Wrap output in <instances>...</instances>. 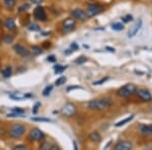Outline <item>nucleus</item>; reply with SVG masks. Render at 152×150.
Instances as JSON below:
<instances>
[{"label": "nucleus", "mask_w": 152, "mask_h": 150, "mask_svg": "<svg viewBox=\"0 0 152 150\" xmlns=\"http://www.w3.org/2000/svg\"><path fill=\"white\" fill-rule=\"evenodd\" d=\"M13 50L15 51L16 54H18L19 56H23V57H26L28 55V51L19 44H16V45L13 46Z\"/></svg>", "instance_id": "ddd939ff"}, {"label": "nucleus", "mask_w": 152, "mask_h": 150, "mask_svg": "<svg viewBox=\"0 0 152 150\" xmlns=\"http://www.w3.org/2000/svg\"><path fill=\"white\" fill-rule=\"evenodd\" d=\"M140 131L144 136H152V125H142Z\"/></svg>", "instance_id": "4468645a"}, {"label": "nucleus", "mask_w": 152, "mask_h": 150, "mask_svg": "<svg viewBox=\"0 0 152 150\" xmlns=\"http://www.w3.org/2000/svg\"><path fill=\"white\" fill-rule=\"evenodd\" d=\"M11 110L13 113H18V114H24V110L23 109H20V108H13V109H11Z\"/></svg>", "instance_id": "c756f323"}, {"label": "nucleus", "mask_w": 152, "mask_h": 150, "mask_svg": "<svg viewBox=\"0 0 152 150\" xmlns=\"http://www.w3.org/2000/svg\"><path fill=\"white\" fill-rule=\"evenodd\" d=\"M86 60H87L86 57H84V56H80V57H78L75 60V63L76 64H82V63L86 62Z\"/></svg>", "instance_id": "c85d7f7f"}, {"label": "nucleus", "mask_w": 152, "mask_h": 150, "mask_svg": "<svg viewBox=\"0 0 152 150\" xmlns=\"http://www.w3.org/2000/svg\"><path fill=\"white\" fill-rule=\"evenodd\" d=\"M80 88H81L80 86H69L67 88V91H70L71 89H80Z\"/></svg>", "instance_id": "ea45409f"}, {"label": "nucleus", "mask_w": 152, "mask_h": 150, "mask_svg": "<svg viewBox=\"0 0 152 150\" xmlns=\"http://www.w3.org/2000/svg\"><path fill=\"white\" fill-rule=\"evenodd\" d=\"M2 42H3L4 44H11L12 42H13V37L11 35H5L2 38Z\"/></svg>", "instance_id": "412c9836"}, {"label": "nucleus", "mask_w": 152, "mask_h": 150, "mask_svg": "<svg viewBox=\"0 0 152 150\" xmlns=\"http://www.w3.org/2000/svg\"><path fill=\"white\" fill-rule=\"evenodd\" d=\"M136 93L138 94V97L141 98V100H145V102H150L152 100V95L151 93L146 89H137Z\"/></svg>", "instance_id": "1a4fd4ad"}, {"label": "nucleus", "mask_w": 152, "mask_h": 150, "mask_svg": "<svg viewBox=\"0 0 152 150\" xmlns=\"http://www.w3.org/2000/svg\"><path fill=\"white\" fill-rule=\"evenodd\" d=\"M6 135V131L2 127H0V138H3Z\"/></svg>", "instance_id": "f704fd0d"}, {"label": "nucleus", "mask_w": 152, "mask_h": 150, "mask_svg": "<svg viewBox=\"0 0 152 150\" xmlns=\"http://www.w3.org/2000/svg\"><path fill=\"white\" fill-rule=\"evenodd\" d=\"M75 26V21L72 18H67L66 20L63 23V31L64 33H69L72 31Z\"/></svg>", "instance_id": "9d476101"}, {"label": "nucleus", "mask_w": 152, "mask_h": 150, "mask_svg": "<svg viewBox=\"0 0 152 150\" xmlns=\"http://www.w3.org/2000/svg\"><path fill=\"white\" fill-rule=\"evenodd\" d=\"M71 15L73 16V18L78 19V20H85L87 18V14L85 11L81 10V9H74L71 11Z\"/></svg>", "instance_id": "6e6552de"}, {"label": "nucleus", "mask_w": 152, "mask_h": 150, "mask_svg": "<svg viewBox=\"0 0 152 150\" xmlns=\"http://www.w3.org/2000/svg\"><path fill=\"white\" fill-rule=\"evenodd\" d=\"M137 87L132 83H128V84L124 85L118 90V95L122 97H128L130 95H133L134 93H136Z\"/></svg>", "instance_id": "7ed1b4c3"}, {"label": "nucleus", "mask_w": 152, "mask_h": 150, "mask_svg": "<svg viewBox=\"0 0 152 150\" xmlns=\"http://www.w3.org/2000/svg\"><path fill=\"white\" fill-rule=\"evenodd\" d=\"M52 89H53V86L52 85H49V86H47L44 89V91H43V95H45V97H47V95H49L51 93V91H52Z\"/></svg>", "instance_id": "cd10ccee"}, {"label": "nucleus", "mask_w": 152, "mask_h": 150, "mask_svg": "<svg viewBox=\"0 0 152 150\" xmlns=\"http://www.w3.org/2000/svg\"><path fill=\"white\" fill-rule=\"evenodd\" d=\"M107 79H109V77H104V78H102V79H100L99 81H95V82H94V85H99V84H102V83L105 82Z\"/></svg>", "instance_id": "2f4dec72"}, {"label": "nucleus", "mask_w": 152, "mask_h": 150, "mask_svg": "<svg viewBox=\"0 0 152 150\" xmlns=\"http://www.w3.org/2000/svg\"><path fill=\"white\" fill-rule=\"evenodd\" d=\"M29 7V5L28 4H26V5H23V6H20L18 8V12H23V11H26V9H28Z\"/></svg>", "instance_id": "72a5a7b5"}, {"label": "nucleus", "mask_w": 152, "mask_h": 150, "mask_svg": "<svg viewBox=\"0 0 152 150\" xmlns=\"http://www.w3.org/2000/svg\"><path fill=\"white\" fill-rule=\"evenodd\" d=\"M134 119V116H130V117H128V118H126V119H124V120H122V121H120V122H118L115 126L116 127H121V126H123V125H125V124H127L128 122H130V121H132V120Z\"/></svg>", "instance_id": "a211bd4d"}, {"label": "nucleus", "mask_w": 152, "mask_h": 150, "mask_svg": "<svg viewBox=\"0 0 152 150\" xmlns=\"http://www.w3.org/2000/svg\"><path fill=\"white\" fill-rule=\"evenodd\" d=\"M34 4H37V5H40V4L43 2V0H31Z\"/></svg>", "instance_id": "58836bf2"}, {"label": "nucleus", "mask_w": 152, "mask_h": 150, "mask_svg": "<svg viewBox=\"0 0 152 150\" xmlns=\"http://www.w3.org/2000/svg\"><path fill=\"white\" fill-rule=\"evenodd\" d=\"M34 15H35V18L38 19V20H41V21L47 20V14H46L45 9L42 6L37 7L35 9V12H34Z\"/></svg>", "instance_id": "423d86ee"}, {"label": "nucleus", "mask_w": 152, "mask_h": 150, "mask_svg": "<svg viewBox=\"0 0 152 150\" xmlns=\"http://www.w3.org/2000/svg\"><path fill=\"white\" fill-rule=\"evenodd\" d=\"M61 113L65 117H71V116H73L76 113V108L72 104H66L61 109Z\"/></svg>", "instance_id": "39448f33"}, {"label": "nucleus", "mask_w": 152, "mask_h": 150, "mask_svg": "<svg viewBox=\"0 0 152 150\" xmlns=\"http://www.w3.org/2000/svg\"><path fill=\"white\" fill-rule=\"evenodd\" d=\"M4 3L8 8H13L15 6V0H4Z\"/></svg>", "instance_id": "b1692460"}, {"label": "nucleus", "mask_w": 152, "mask_h": 150, "mask_svg": "<svg viewBox=\"0 0 152 150\" xmlns=\"http://www.w3.org/2000/svg\"><path fill=\"white\" fill-rule=\"evenodd\" d=\"M40 102H38V104H36L35 105V107H34V110H33V113L34 114H36L37 112H38V110H39V107H40Z\"/></svg>", "instance_id": "e433bc0d"}, {"label": "nucleus", "mask_w": 152, "mask_h": 150, "mask_svg": "<svg viewBox=\"0 0 152 150\" xmlns=\"http://www.w3.org/2000/svg\"><path fill=\"white\" fill-rule=\"evenodd\" d=\"M9 97H10L11 98H13V100H23L26 95L20 94V93H18V92H14V93H10Z\"/></svg>", "instance_id": "6ab92c4d"}, {"label": "nucleus", "mask_w": 152, "mask_h": 150, "mask_svg": "<svg viewBox=\"0 0 152 150\" xmlns=\"http://www.w3.org/2000/svg\"><path fill=\"white\" fill-rule=\"evenodd\" d=\"M107 50H109V51H112V52H115V49H113V48H110V47H107Z\"/></svg>", "instance_id": "79ce46f5"}, {"label": "nucleus", "mask_w": 152, "mask_h": 150, "mask_svg": "<svg viewBox=\"0 0 152 150\" xmlns=\"http://www.w3.org/2000/svg\"><path fill=\"white\" fill-rule=\"evenodd\" d=\"M142 28V19H139L138 21H136L132 28H130L129 33H128V37L129 38H133L134 36H136L138 34V31H140V29Z\"/></svg>", "instance_id": "0eeeda50"}, {"label": "nucleus", "mask_w": 152, "mask_h": 150, "mask_svg": "<svg viewBox=\"0 0 152 150\" xmlns=\"http://www.w3.org/2000/svg\"><path fill=\"white\" fill-rule=\"evenodd\" d=\"M122 19H123V21H124V23H129V21H131L132 19H133V16H132V15H130V14H128V15L124 16V18H122Z\"/></svg>", "instance_id": "7c9ffc66"}, {"label": "nucleus", "mask_w": 152, "mask_h": 150, "mask_svg": "<svg viewBox=\"0 0 152 150\" xmlns=\"http://www.w3.org/2000/svg\"><path fill=\"white\" fill-rule=\"evenodd\" d=\"M13 149H15V150H23V149H26V146H24V145H16V146H14Z\"/></svg>", "instance_id": "c9c22d12"}, {"label": "nucleus", "mask_w": 152, "mask_h": 150, "mask_svg": "<svg viewBox=\"0 0 152 150\" xmlns=\"http://www.w3.org/2000/svg\"><path fill=\"white\" fill-rule=\"evenodd\" d=\"M48 61H50V62H55V61H56L55 56H54V55L49 56V57H48Z\"/></svg>", "instance_id": "4c0bfd02"}, {"label": "nucleus", "mask_w": 152, "mask_h": 150, "mask_svg": "<svg viewBox=\"0 0 152 150\" xmlns=\"http://www.w3.org/2000/svg\"><path fill=\"white\" fill-rule=\"evenodd\" d=\"M1 73H2V76H3V77H5V78L10 77V76H11V73H12L11 67H5L4 69H2Z\"/></svg>", "instance_id": "f3484780"}, {"label": "nucleus", "mask_w": 152, "mask_h": 150, "mask_svg": "<svg viewBox=\"0 0 152 150\" xmlns=\"http://www.w3.org/2000/svg\"><path fill=\"white\" fill-rule=\"evenodd\" d=\"M102 10H104L102 6L97 5V4H90V5L87 6L86 14H87V16L91 18V16H94V15H96V14L100 13Z\"/></svg>", "instance_id": "20e7f679"}, {"label": "nucleus", "mask_w": 152, "mask_h": 150, "mask_svg": "<svg viewBox=\"0 0 152 150\" xmlns=\"http://www.w3.org/2000/svg\"><path fill=\"white\" fill-rule=\"evenodd\" d=\"M29 136H31V138L33 140H35V141H39V140H42L44 138V133L40 129H38V128H35V129H33L31 133H29Z\"/></svg>", "instance_id": "9b49d317"}, {"label": "nucleus", "mask_w": 152, "mask_h": 150, "mask_svg": "<svg viewBox=\"0 0 152 150\" xmlns=\"http://www.w3.org/2000/svg\"><path fill=\"white\" fill-rule=\"evenodd\" d=\"M66 69L65 66H62V65H57L54 67V70H55V73H61L63 72Z\"/></svg>", "instance_id": "bb28decb"}, {"label": "nucleus", "mask_w": 152, "mask_h": 150, "mask_svg": "<svg viewBox=\"0 0 152 150\" xmlns=\"http://www.w3.org/2000/svg\"><path fill=\"white\" fill-rule=\"evenodd\" d=\"M112 29H114V31H122V29H124V26L121 23H114L112 26Z\"/></svg>", "instance_id": "5701e85b"}, {"label": "nucleus", "mask_w": 152, "mask_h": 150, "mask_svg": "<svg viewBox=\"0 0 152 150\" xmlns=\"http://www.w3.org/2000/svg\"><path fill=\"white\" fill-rule=\"evenodd\" d=\"M113 105V100L111 98H102V100H94L88 102V108L94 110H102L110 108Z\"/></svg>", "instance_id": "f257e3e1"}, {"label": "nucleus", "mask_w": 152, "mask_h": 150, "mask_svg": "<svg viewBox=\"0 0 152 150\" xmlns=\"http://www.w3.org/2000/svg\"><path fill=\"white\" fill-rule=\"evenodd\" d=\"M116 150H130L132 149V143L129 141H120L115 146Z\"/></svg>", "instance_id": "f8f14e48"}, {"label": "nucleus", "mask_w": 152, "mask_h": 150, "mask_svg": "<svg viewBox=\"0 0 152 150\" xmlns=\"http://www.w3.org/2000/svg\"><path fill=\"white\" fill-rule=\"evenodd\" d=\"M5 28L8 29H15V23L12 18H7L5 20Z\"/></svg>", "instance_id": "dca6fc26"}, {"label": "nucleus", "mask_w": 152, "mask_h": 150, "mask_svg": "<svg viewBox=\"0 0 152 150\" xmlns=\"http://www.w3.org/2000/svg\"><path fill=\"white\" fill-rule=\"evenodd\" d=\"M41 148L43 149V150H47V149H55V148H54V147L51 146V145L49 144V143H45L44 145H42Z\"/></svg>", "instance_id": "473e14b6"}, {"label": "nucleus", "mask_w": 152, "mask_h": 150, "mask_svg": "<svg viewBox=\"0 0 152 150\" xmlns=\"http://www.w3.org/2000/svg\"><path fill=\"white\" fill-rule=\"evenodd\" d=\"M28 29H29V31H39L41 29V28L38 26V24L31 23V24H29V26H28Z\"/></svg>", "instance_id": "a878e982"}, {"label": "nucleus", "mask_w": 152, "mask_h": 150, "mask_svg": "<svg viewBox=\"0 0 152 150\" xmlns=\"http://www.w3.org/2000/svg\"><path fill=\"white\" fill-rule=\"evenodd\" d=\"M71 48H72V49H73V50H77V49H78V46H77V45H76V44H75V43H73V44H72V45H71Z\"/></svg>", "instance_id": "a19ab883"}, {"label": "nucleus", "mask_w": 152, "mask_h": 150, "mask_svg": "<svg viewBox=\"0 0 152 150\" xmlns=\"http://www.w3.org/2000/svg\"><path fill=\"white\" fill-rule=\"evenodd\" d=\"M31 53L34 54V55H41L42 53V49L40 48V47H38V46H33L31 47Z\"/></svg>", "instance_id": "4be33fe9"}, {"label": "nucleus", "mask_w": 152, "mask_h": 150, "mask_svg": "<svg viewBox=\"0 0 152 150\" xmlns=\"http://www.w3.org/2000/svg\"><path fill=\"white\" fill-rule=\"evenodd\" d=\"M88 137H89V139L94 142H97V143H99V142L102 141V136H100L97 132H91Z\"/></svg>", "instance_id": "2eb2a0df"}, {"label": "nucleus", "mask_w": 152, "mask_h": 150, "mask_svg": "<svg viewBox=\"0 0 152 150\" xmlns=\"http://www.w3.org/2000/svg\"><path fill=\"white\" fill-rule=\"evenodd\" d=\"M26 132V127L21 124H14L12 125L9 129V136L11 138L14 139H18L20 137H23V135Z\"/></svg>", "instance_id": "f03ea898"}, {"label": "nucleus", "mask_w": 152, "mask_h": 150, "mask_svg": "<svg viewBox=\"0 0 152 150\" xmlns=\"http://www.w3.org/2000/svg\"><path fill=\"white\" fill-rule=\"evenodd\" d=\"M34 122H46V123H50L52 122V120L47 119V118H31Z\"/></svg>", "instance_id": "393cba45"}, {"label": "nucleus", "mask_w": 152, "mask_h": 150, "mask_svg": "<svg viewBox=\"0 0 152 150\" xmlns=\"http://www.w3.org/2000/svg\"><path fill=\"white\" fill-rule=\"evenodd\" d=\"M66 81H67V78H66L65 76H61V77H59L58 79L55 81V85H57V86H60V85L65 84Z\"/></svg>", "instance_id": "aec40b11"}, {"label": "nucleus", "mask_w": 152, "mask_h": 150, "mask_svg": "<svg viewBox=\"0 0 152 150\" xmlns=\"http://www.w3.org/2000/svg\"><path fill=\"white\" fill-rule=\"evenodd\" d=\"M70 54H71V51L70 50H67L65 52V55H70Z\"/></svg>", "instance_id": "37998d69"}]
</instances>
